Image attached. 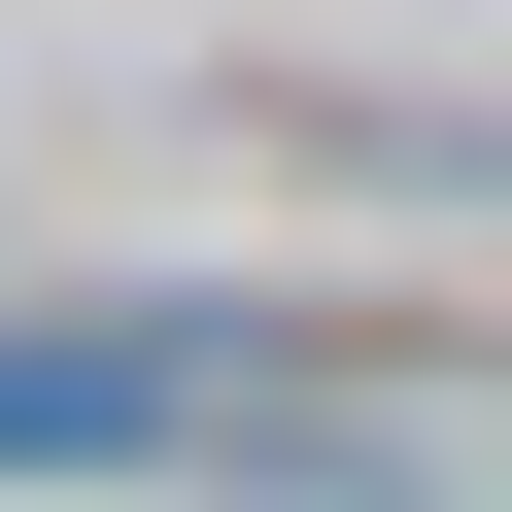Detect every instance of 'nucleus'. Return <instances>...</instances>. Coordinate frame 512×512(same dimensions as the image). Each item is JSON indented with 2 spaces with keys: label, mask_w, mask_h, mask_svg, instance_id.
<instances>
[{
  "label": "nucleus",
  "mask_w": 512,
  "mask_h": 512,
  "mask_svg": "<svg viewBox=\"0 0 512 512\" xmlns=\"http://www.w3.org/2000/svg\"><path fill=\"white\" fill-rule=\"evenodd\" d=\"M205 410H239L205 308H0V478H137V444H205Z\"/></svg>",
  "instance_id": "obj_1"
}]
</instances>
